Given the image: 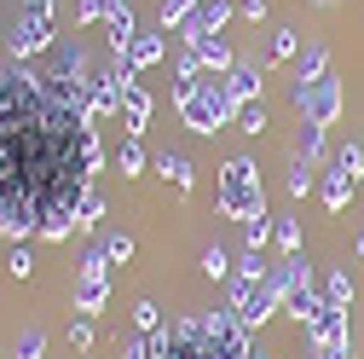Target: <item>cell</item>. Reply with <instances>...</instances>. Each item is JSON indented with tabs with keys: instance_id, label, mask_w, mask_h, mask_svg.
<instances>
[{
	"instance_id": "obj_16",
	"label": "cell",
	"mask_w": 364,
	"mask_h": 359,
	"mask_svg": "<svg viewBox=\"0 0 364 359\" xmlns=\"http://www.w3.org/2000/svg\"><path fill=\"white\" fill-rule=\"evenodd\" d=\"M191 12H197V0H162V12H156L162 35H168V29H186V24H191Z\"/></svg>"
},
{
	"instance_id": "obj_3",
	"label": "cell",
	"mask_w": 364,
	"mask_h": 359,
	"mask_svg": "<svg viewBox=\"0 0 364 359\" xmlns=\"http://www.w3.org/2000/svg\"><path fill=\"white\" fill-rule=\"evenodd\" d=\"M93 81H99V70L87 64V53H81V41L70 47H53V70L41 76V87H47V99H58L64 110H75V116H87L93 122Z\"/></svg>"
},
{
	"instance_id": "obj_11",
	"label": "cell",
	"mask_w": 364,
	"mask_h": 359,
	"mask_svg": "<svg viewBox=\"0 0 364 359\" xmlns=\"http://www.w3.org/2000/svg\"><path fill=\"white\" fill-rule=\"evenodd\" d=\"M122 122H127V140H139L145 122H151V93H145L139 81H133L127 93H122Z\"/></svg>"
},
{
	"instance_id": "obj_8",
	"label": "cell",
	"mask_w": 364,
	"mask_h": 359,
	"mask_svg": "<svg viewBox=\"0 0 364 359\" xmlns=\"http://www.w3.org/2000/svg\"><path fill=\"white\" fill-rule=\"evenodd\" d=\"M358 180H364V145L353 140V145H341V151H336V162H330V174H324V186H318V197H324V209H330V214H341V209H347V197H353Z\"/></svg>"
},
{
	"instance_id": "obj_31",
	"label": "cell",
	"mask_w": 364,
	"mask_h": 359,
	"mask_svg": "<svg viewBox=\"0 0 364 359\" xmlns=\"http://www.w3.org/2000/svg\"><path fill=\"white\" fill-rule=\"evenodd\" d=\"M110 6H116V0H81V6H75V24H99V18H110Z\"/></svg>"
},
{
	"instance_id": "obj_28",
	"label": "cell",
	"mask_w": 364,
	"mask_h": 359,
	"mask_svg": "<svg viewBox=\"0 0 364 359\" xmlns=\"http://www.w3.org/2000/svg\"><path fill=\"white\" fill-rule=\"evenodd\" d=\"M133 325H139L145 336H151V331H162V307H156V301H139V307H133Z\"/></svg>"
},
{
	"instance_id": "obj_13",
	"label": "cell",
	"mask_w": 364,
	"mask_h": 359,
	"mask_svg": "<svg viewBox=\"0 0 364 359\" xmlns=\"http://www.w3.org/2000/svg\"><path fill=\"white\" fill-rule=\"evenodd\" d=\"M156 168L173 180V192H191V180H197V168H191V157H179V151H162L156 157Z\"/></svg>"
},
{
	"instance_id": "obj_24",
	"label": "cell",
	"mask_w": 364,
	"mask_h": 359,
	"mask_svg": "<svg viewBox=\"0 0 364 359\" xmlns=\"http://www.w3.org/2000/svg\"><path fill=\"white\" fill-rule=\"evenodd\" d=\"M295 151H301V157H318V151H324V128H318V122H301Z\"/></svg>"
},
{
	"instance_id": "obj_7",
	"label": "cell",
	"mask_w": 364,
	"mask_h": 359,
	"mask_svg": "<svg viewBox=\"0 0 364 359\" xmlns=\"http://www.w3.org/2000/svg\"><path fill=\"white\" fill-rule=\"evenodd\" d=\"M237 313V325H249V331H260L272 313H284V296H278V284H272V273L266 279H237L232 284V301H225Z\"/></svg>"
},
{
	"instance_id": "obj_34",
	"label": "cell",
	"mask_w": 364,
	"mask_h": 359,
	"mask_svg": "<svg viewBox=\"0 0 364 359\" xmlns=\"http://www.w3.org/2000/svg\"><path fill=\"white\" fill-rule=\"evenodd\" d=\"M70 348H75V353L93 348V319H75V325H70Z\"/></svg>"
},
{
	"instance_id": "obj_12",
	"label": "cell",
	"mask_w": 364,
	"mask_h": 359,
	"mask_svg": "<svg viewBox=\"0 0 364 359\" xmlns=\"http://www.w3.org/2000/svg\"><path fill=\"white\" fill-rule=\"evenodd\" d=\"M191 53L203 58V70H208V76H225V70H232V64H237V58H232V47H225V41H220V35H214V41H197V47H191Z\"/></svg>"
},
{
	"instance_id": "obj_2",
	"label": "cell",
	"mask_w": 364,
	"mask_h": 359,
	"mask_svg": "<svg viewBox=\"0 0 364 359\" xmlns=\"http://www.w3.org/2000/svg\"><path fill=\"white\" fill-rule=\"evenodd\" d=\"M173 105L186 116L191 133H220L237 122V99L225 93V76H197V81H173Z\"/></svg>"
},
{
	"instance_id": "obj_10",
	"label": "cell",
	"mask_w": 364,
	"mask_h": 359,
	"mask_svg": "<svg viewBox=\"0 0 364 359\" xmlns=\"http://www.w3.org/2000/svg\"><path fill=\"white\" fill-rule=\"evenodd\" d=\"M260 70H266V64H255V58H237L232 70H225V93H232L237 105L260 99Z\"/></svg>"
},
{
	"instance_id": "obj_38",
	"label": "cell",
	"mask_w": 364,
	"mask_h": 359,
	"mask_svg": "<svg viewBox=\"0 0 364 359\" xmlns=\"http://www.w3.org/2000/svg\"><path fill=\"white\" fill-rule=\"evenodd\" d=\"M358 255H364V232H358Z\"/></svg>"
},
{
	"instance_id": "obj_18",
	"label": "cell",
	"mask_w": 364,
	"mask_h": 359,
	"mask_svg": "<svg viewBox=\"0 0 364 359\" xmlns=\"http://www.w3.org/2000/svg\"><path fill=\"white\" fill-rule=\"evenodd\" d=\"M295 53H301V35L295 29H278V35H272V47H266V64H284Z\"/></svg>"
},
{
	"instance_id": "obj_21",
	"label": "cell",
	"mask_w": 364,
	"mask_h": 359,
	"mask_svg": "<svg viewBox=\"0 0 364 359\" xmlns=\"http://www.w3.org/2000/svg\"><path fill=\"white\" fill-rule=\"evenodd\" d=\"M99 214H105V197L87 186V192H81V203H75V227H99Z\"/></svg>"
},
{
	"instance_id": "obj_26",
	"label": "cell",
	"mask_w": 364,
	"mask_h": 359,
	"mask_svg": "<svg viewBox=\"0 0 364 359\" xmlns=\"http://www.w3.org/2000/svg\"><path fill=\"white\" fill-rule=\"evenodd\" d=\"M266 273H272V266H266L260 249H243V255H237V279H266Z\"/></svg>"
},
{
	"instance_id": "obj_1",
	"label": "cell",
	"mask_w": 364,
	"mask_h": 359,
	"mask_svg": "<svg viewBox=\"0 0 364 359\" xmlns=\"http://www.w3.org/2000/svg\"><path fill=\"white\" fill-rule=\"evenodd\" d=\"M93 168V122L47 99L41 76H23V64L0 70V238H64Z\"/></svg>"
},
{
	"instance_id": "obj_37",
	"label": "cell",
	"mask_w": 364,
	"mask_h": 359,
	"mask_svg": "<svg viewBox=\"0 0 364 359\" xmlns=\"http://www.w3.org/2000/svg\"><path fill=\"white\" fill-rule=\"evenodd\" d=\"M237 18H249V24H260V18H266V0H237Z\"/></svg>"
},
{
	"instance_id": "obj_35",
	"label": "cell",
	"mask_w": 364,
	"mask_h": 359,
	"mask_svg": "<svg viewBox=\"0 0 364 359\" xmlns=\"http://www.w3.org/2000/svg\"><path fill=\"white\" fill-rule=\"evenodd\" d=\"M105 255H110V261H133V238H127V232L105 238Z\"/></svg>"
},
{
	"instance_id": "obj_15",
	"label": "cell",
	"mask_w": 364,
	"mask_h": 359,
	"mask_svg": "<svg viewBox=\"0 0 364 359\" xmlns=\"http://www.w3.org/2000/svg\"><path fill=\"white\" fill-rule=\"evenodd\" d=\"M110 301V279H81L75 284V313H99Z\"/></svg>"
},
{
	"instance_id": "obj_29",
	"label": "cell",
	"mask_w": 364,
	"mask_h": 359,
	"mask_svg": "<svg viewBox=\"0 0 364 359\" xmlns=\"http://www.w3.org/2000/svg\"><path fill=\"white\" fill-rule=\"evenodd\" d=\"M243 238H249V249H266V238H272V214H260V220H243Z\"/></svg>"
},
{
	"instance_id": "obj_25",
	"label": "cell",
	"mask_w": 364,
	"mask_h": 359,
	"mask_svg": "<svg viewBox=\"0 0 364 359\" xmlns=\"http://www.w3.org/2000/svg\"><path fill=\"white\" fill-rule=\"evenodd\" d=\"M237 128H243V133H266V105H260V99L237 105Z\"/></svg>"
},
{
	"instance_id": "obj_22",
	"label": "cell",
	"mask_w": 364,
	"mask_h": 359,
	"mask_svg": "<svg viewBox=\"0 0 364 359\" xmlns=\"http://www.w3.org/2000/svg\"><path fill=\"white\" fill-rule=\"evenodd\" d=\"M127 58L139 64V70H145V64H156V58H162V41H156V35H133V47H127Z\"/></svg>"
},
{
	"instance_id": "obj_4",
	"label": "cell",
	"mask_w": 364,
	"mask_h": 359,
	"mask_svg": "<svg viewBox=\"0 0 364 359\" xmlns=\"http://www.w3.org/2000/svg\"><path fill=\"white\" fill-rule=\"evenodd\" d=\"M220 214L225 220H260L266 214V192H260V168L249 157H232L220 168Z\"/></svg>"
},
{
	"instance_id": "obj_9",
	"label": "cell",
	"mask_w": 364,
	"mask_h": 359,
	"mask_svg": "<svg viewBox=\"0 0 364 359\" xmlns=\"http://www.w3.org/2000/svg\"><path fill=\"white\" fill-rule=\"evenodd\" d=\"M232 0H197V12H191V24L186 29H179V35H186V47H197V41H214L225 24H232Z\"/></svg>"
},
{
	"instance_id": "obj_17",
	"label": "cell",
	"mask_w": 364,
	"mask_h": 359,
	"mask_svg": "<svg viewBox=\"0 0 364 359\" xmlns=\"http://www.w3.org/2000/svg\"><path fill=\"white\" fill-rule=\"evenodd\" d=\"M284 186H289V197H306L312 192V157H289V180H284Z\"/></svg>"
},
{
	"instance_id": "obj_27",
	"label": "cell",
	"mask_w": 364,
	"mask_h": 359,
	"mask_svg": "<svg viewBox=\"0 0 364 359\" xmlns=\"http://www.w3.org/2000/svg\"><path fill=\"white\" fill-rule=\"evenodd\" d=\"M6 273H12V279H29V273H35V255H29L23 244H12V249H6Z\"/></svg>"
},
{
	"instance_id": "obj_6",
	"label": "cell",
	"mask_w": 364,
	"mask_h": 359,
	"mask_svg": "<svg viewBox=\"0 0 364 359\" xmlns=\"http://www.w3.org/2000/svg\"><path fill=\"white\" fill-rule=\"evenodd\" d=\"M289 105L301 110V122H318V128H330L341 116V76L324 70L318 81H295L289 87Z\"/></svg>"
},
{
	"instance_id": "obj_33",
	"label": "cell",
	"mask_w": 364,
	"mask_h": 359,
	"mask_svg": "<svg viewBox=\"0 0 364 359\" xmlns=\"http://www.w3.org/2000/svg\"><path fill=\"white\" fill-rule=\"evenodd\" d=\"M41 353H47V336H41V331H23V336H18V359H41Z\"/></svg>"
},
{
	"instance_id": "obj_20",
	"label": "cell",
	"mask_w": 364,
	"mask_h": 359,
	"mask_svg": "<svg viewBox=\"0 0 364 359\" xmlns=\"http://www.w3.org/2000/svg\"><path fill=\"white\" fill-rule=\"evenodd\" d=\"M156 353H162V331H151V336L139 331V336L122 348V359H156Z\"/></svg>"
},
{
	"instance_id": "obj_23",
	"label": "cell",
	"mask_w": 364,
	"mask_h": 359,
	"mask_svg": "<svg viewBox=\"0 0 364 359\" xmlns=\"http://www.w3.org/2000/svg\"><path fill=\"white\" fill-rule=\"evenodd\" d=\"M324 301L347 313V301H353V279H347V273H330V279H324Z\"/></svg>"
},
{
	"instance_id": "obj_5",
	"label": "cell",
	"mask_w": 364,
	"mask_h": 359,
	"mask_svg": "<svg viewBox=\"0 0 364 359\" xmlns=\"http://www.w3.org/2000/svg\"><path fill=\"white\" fill-rule=\"evenodd\" d=\"M53 47H58V41H53V0H47V6H23L18 24L6 29V53H12V64L35 58V53H53Z\"/></svg>"
},
{
	"instance_id": "obj_14",
	"label": "cell",
	"mask_w": 364,
	"mask_h": 359,
	"mask_svg": "<svg viewBox=\"0 0 364 359\" xmlns=\"http://www.w3.org/2000/svg\"><path fill=\"white\" fill-rule=\"evenodd\" d=\"M324 70H330V53L318 47V41H312V47H301V53H295V81H318Z\"/></svg>"
},
{
	"instance_id": "obj_32",
	"label": "cell",
	"mask_w": 364,
	"mask_h": 359,
	"mask_svg": "<svg viewBox=\"0 0 364 359\" xmlns=\"http://www.w3.org/2000/svg\"><path fill=\"white\" fill-rule=\"evenodd\" d=\"M145 162H151V157H145V145H139V140H127V145H122V174H139Z\"/></svg>"
},
{
	"instance_id": "obj_36",
	"label": "cell",
	"mask_w": 364,
	"mask_h": 359,
	"mask_svg": "<svg viewBox=\"0 0 364 359\" xmlns=\"http://www.w3.org/2000/svg\"><path fill=\"white\" fill-rule=\"evenodd\" d=\"M312 359H353V336H347V342H324V348H312Z\"/></svg>"
},
{
	"instance_id": "obj_19",
	"label": "cell",
	"mask_w": 364,
	"mask_h": 359,
	"mask_svg": "<svg viewBox=\"0 0 364 359\" xmlns=\"http://www.w3.org/2000/svg\"><path fill=\"white\" fill-rule=\"evenodd\" d=\"M203 273H208V279H232V249H225V244H208V249H203Z\"/></svg>"
},
{
	"instance_id": "obj_30",
	"label": "cell",
	"mask_w": 364,
	"mask_h": 359,
	"mask_svg": "<svg viewBox=\"0 0 364 359\" xmlns=\"http://www.w3.org/2000/svg\"><path fill=\"white\" fill-rule=\"evenodd\" d=\"M272 238L284 244V255H301V227H295V220H278V227H272Z\"/></svg>"
}]
</instances>
